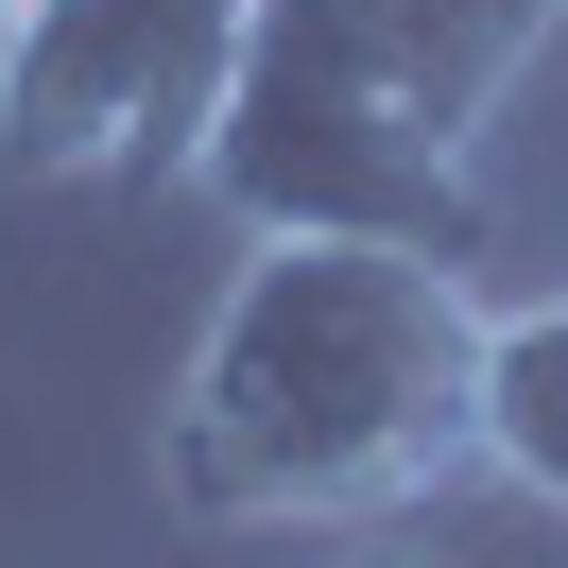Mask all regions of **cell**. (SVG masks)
I'll return each mask as SVG.
<instances>
[{
  "label": "cell",
  "mask_w": 568,
  "mask_h": 568,
  "mask_svg": "<svg viewBox=\"0 0 568 568\" xmlns=\"http://www.w3.org/2000/svg\"><path fill=\"white\" fill-rule=\"evenodd\" d=\"M345 568H448V551H345Z\"/></svg>",
  "instance_id": "obj_5"
},
{
  "label": "cell",
  "mask_w": 568,
  "mask_h": 568,
  "mask_svg": "<svg viewBox=\"0 0 568 568\" xmlns=\"http://www.w3.org/2000/svg\"><path fill=\"white\" fill-rule=\"evenodd\" d=\"M0 18H18V0H0Z\"/></svg>",
  "instance_id": "obj_6"
},
{
  "label": "cell",
  "mask_w": 568,
  "mask_h": 568,
  "mask_svg": "<svg viewBox=\"0 0 568 568\" xmlns=\"http://www.w3.org/2000/svg\"><path fill=\"white\" fill-rule=\"evenodd\" d=\"M242 52H258V0H18L0 18V173L36 190L207 173Z\"/></svg>",
  "instance_id": "obj_3"
},
{
  "label": "cell",
  "mask_w": 568,
  "mask_h": 568,
  "mask_svg": "<svg viewBox=\"0 0 568 568\" xmlns=\"http://www.w3.org/2000/svg\"><path fill=\"white\" fill-rule=\"evenodd\" d=\"M483 345H499L483 258L362 242V224H258L173 414H155V499L207 534L414 517L430 483L483 465Z\"/></svg>",
  "instance_id": "obj_1"
},
{
  "label": "cell",
  "mask_w": 568,
  "mask_h": 568,
  "mask_svg": "<svg viewBox=\"0 0 568 568\" xmlns=\"http://www.w3.org/2000/svg\"><path fill=\"white\" fill-rule=\"evenodd\" d=\"M551 36L568 0H258L207 190L242 207V242L362 224V242L483 258V139Z\"/></svg>",
  "instance_id": "obj_2"
},
{
  "label": "cell",
  "mask_w": 568,
  "mask_h": 568,
  "mask_svg": "<svg viewBox=\"0 0 568 568\" xmlns=\"http://www.w3.org/2000/svg\"><path fill=\"white\" fill-rule=\"evenodd\" d=\"M483 465L568 517V293L499 311V345H483Z\"/></svg>",
  "instance_id": "obj_4"
}]
</instances>
